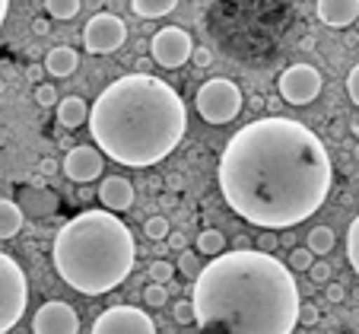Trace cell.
<instances>
[{
    "instance_id": "26",
    "label": "cell",
    "mask_w": 359,
    "mask_h": 334,
    "mask_svg": "<svg viewBox=\"0 0 359 334\" xmlns=\"http://www.w3.org/2000/svg\"><path fill=\"white\" fill-rule=\"evenodd\" d=\"M178 267H182L184 277L197 280V274L203 271V261H201V255H197V252H182V255H178Z\"/></svg>"
},
{
    "instance_id": "11",
    "label": "cell",
    "mask_w": 359,
    "mask_h": 334,
    "mask_svg": "<svg viewBox=\"0 0 359 334\" xmlns=\"http://www.w3.org/2000/svg\"><path fill=\"white\" fill-rule=\"evenodd\" d=\"M32 331L35 334H80V315L67 302L51 300L35 312Z\"/></svg>"
},
{
    "instance_id": "7",
    "label": "cell",
    "mask_w": 359,
    "mask_h": 334,
    "mask_svg": "<svg viewBox=\"0 0 359 334\" xmlns=\"http://www.w3.org/2000/svg\"><path fill=\"white\" fill-rule=\"evenodd\" d=\"M124 41H128V26H124V20L115 13H105V10L89 16L86 29H83V45H86V51H93V55H111Z\"/></svg>"
},
{
    "instance_id": "20",
    "label": "cell",
    "mask_w": 359,
    "mask_h": 334,
    "mask_svg": "<svg viewBox=\"0 0 359 334\" xmlns=\"http://www.w3.org/2000/svg\"><path fill=\"white\" fill-rule=\"evenodd\" d=\"M334 246H337V236H334L331 226H315V229H309V252L312 255H331Z\"/></svg>"
},
{
    "instance_id": "36",
    "label": "cell",
    "mask_w": 359,
    "mask_h": 334,
    "mask_svg": "<svg viewBox=\"0 0 359 334\" xmlns=\"http://www.w3.org/2000/svg\"><path fill=\"white\" fill-rule=\"evenodd\" d=\"M191 61H194L197 67H207V64L213 61V55L207 51V48H194V51H191Z\"/></svg>"
},
{
    "instance_id": "22",
    "label": "cell",
    "mask_w": 359,
    "mask_h": 334,
    "mask_svg": "<svg viewBox=\"0 0 359 334\" xmlns=\"http://www.w3.org/2000/svg\"><path fill=\"white\" fill-rule=\"evenodd\" d=\"M143 306H149V309H163V306H169V286L147 283V286H143Z\"/></svg>"
},
{
    "instance_id": "2",
    "label": "cell",
    "mask_w": 359,
    "mask_h": 334,
    "mask_svg": "<svg viewBox=\"0 0 359 334\" xmlns=\"http://www.w3.org/2000/svg\"><path fill=\"white\" fill-rule=\"evenodd\" d=\"M194 321L226 334H292L299 325V286L292 271L258 248H236L207 261L191 290Z\"/></svg>"
},
{
    "instance_id": "33",
    "label": "cell",
    "mask_w": 359,
    "mask_h": 334,
    "mask_svg": "<svg viewBox=\"0 0 359 334\" xmlns=\"http://www.w3.org/2000/svg\"><path fill=\"white\" fill-rule=\"evenodd\" d=\"M277 246H280V236H277V232H261V236H258V252L271 255Z\"/></svg>"
},
{
    "instance_id": "8",
    "label": "cell",
    "mask_w": 359,
    "mask_h": 334,
    "mask_svg": "<svg viewBox=\"0 0 359 334\" xmlns=\"http://www.w3.org/2000/svg\"><path fill=\"white\" fill-rule=\"evenodd\" d=\"M191 51H194V39L182 26H165L149 39V58L165 70H175L182 64H188Z\"/></svg>"
},
{
    "instance_id": "28",
    "label": "cell",
    "mask_w": 359,
    "mask_h": 334,
    "mask_svg": "<svg viewBox=\"0 0 359 334\" xmlns=\"http://www.w3.org/2000/svg\"><path fill=\"white\" fill-rule=\"evenodd\" d=\"M172 319H175L178 325H191V321H194V306H191V300H178L175 306H172Z\"/></svg>"
},
{
    "instance_id": "32",
    "label": "cell",
    "mask_w": 359,
    "mask_h": 334,
    "mask_svg": "<svg viewBox=\"0 0 359 334\" xmlns=\"http://www.w3.org/2000/svg\"><path fill=\"white\" fill-rule=\"evenodd\" d=\"M346 93H350V102L359 105V64L350 70V76H346Z\"/></svg>"
},
{
    "instance_id": "17",
    "label": "cell",
    "mask_w": 359,
    "mask_h": 334,
    "mask_svg": "<svg viewBox=\"0 0 359 334\" xmlns=\"http://www.w3.org/2000/svg\"><path fill=\"white\" fill-rule=\"evenodd\" d=\"M22 229V207L10 198H0V242L13 239Z\"/></svg>"
},
{
    "instance_id": "18",
    "label": "cell",
    "mask_w": 359,
    "mask_h": 334,
    "mask_svg": "<svg viewBox=\"0 0 359 334\" xmlns=\"http://www.w3.org/2000/svg\"><path fill=\"white\" fill-rule=\"evenodd\" d=\"M175 10V0H130V13L140 20H159Z\"/></svg>"
},
{
    "instance_id": "19",
    "label": "cell",
    "mask_w": 359,
    "mask_h": 334,
    "mask_svg": "<svg viewBox=\"0 0 359 334\" xmlns=\"http://www.w3.org/2000/svg\"><path fill=\"white\" fill-rule=\"evenodd\" d=\"M197 255H210V258H219L226 252V236L219 229H201L194 239Z\"/></svg>"
},
{
    "instance_id": "23",
    "label": "cell",
    "mask_w": 359,
    "mask_h": 334,
    "mask_svg": "<svg viewBox=\"0 0 359 334\" xmlns=\"http://www.w3.org/2000/svg\"><path fill=\"white\" fill-rule=\"evenodd\" d=\"M346 258H350V267L359 274V217L350 223L346 229Z\"/></svg>"
},
{
    "instance_id": "21",
    "label": "cell",
    "mask_w": 359,
    "mask_h": 334,
    "mask_svg": "<svg viewBox=\"0 0 359 334\" xmlns=\"http://www.w3.org/2000/svg\"><path fill=\"white\" fill-rule=\"evenodd\" d=\"M45 13L55 20H74L80 13V0H45Z\"/></svg>"
},
{
    "instance_id": "15",
    "label": "cell",
    "mask_w": 359,
    "mask_h": 334,
    "mask_svg": "<svg viewBox=\"0 0 359 334\" xmlns=\"http://www.w3.org/2000/svg\"><path fill=\"white\" fill-rule=\"evenodd\" d=\"M76 67H80V55L70 45H57L45 55V70L51 76H70Z\"/></svg>"
},
{
    "instance_id": "38",
    "label": "cell",
    "mask_w": 359,
    "mask_h": 334,
    "mask_svg": "<svg viewBox=\"0 0 359 334\" xmlns=\"http://www.w3.org/2000/svg\"><path fill=\"white\" fill-rule=\"evenodd\" d=\"M7 13H10V4H7V0H0V26H4V20H7Z\"/></svg>"
},
{
    "instance_id": "29",
    "label": "cell",
    "mask_w": 359,
    "mask_h": 334,
    "mask_svg": "<svg viewBox=\"0 0 359 334\" xmlns=\"http://www.w3.org/2000/svg\"><path fill=\"white\" fill-rule=\"evenodd\" d=\"M35 102H39L41 109H51V105L57 102L55 86H51V83H39V86H35Z\"/></svg>"
},
{
    "instance_id": "40",
    "label": "cell",
    "mask_w": 359,
    "mask_h": 334,
    "mask_svg": "<svg viewBox=\"0 0 359 334\" xmlns=\"http://www.w3.org/2000/svg\"><path fill=\"white\" fill-rule=\"evenodd\" d=\"M353 156H356V163H359V143H356V150H353Z\"/></svg>"
},
{
    "instance_id": "25",
    "label": "cell",
    "mask_w": 359,
    "mask_h": 334,
    "mask_svg": "<svg viewBox=\"0 0 359 334\" xmlns=\"http://www.w3.org/2000/svg\"><path fill=\"white\" fill-rule=\"evenodd\" d=\"M172 274H175V267H172L169 261H153V265H149V271H147V277H149V283L165 286L172 280Z\"/></svg>"
},
{
    "instance_id": "34",
    "label": "cell",
    "mask_w": 359,
    "mask_h": 334,
    "mask_svg": "<svg viewBox=\"0 0 359 334\" xmlns=\"http://www.w3.org/2000/svg\"><path fill=\"white\" fill-rule=\"evenodd\" d=\"M165 242H169V246H172V252H178V255H182V252H188V236H184V232H169V239H165Z\"/></svg>"
},
{
    "instance_id": "12",
    "label": "cell",
    "mask_w": 359,
    "mask_h": 334,
    "mask_svg": "<svg viewBox=\"0 0 359 334\" xmlns=\"http://www.w3.org/2000/svg\"><path fill=\"white\" fill-rule=\"evenodd\" d=\"M102 169H105L102 153L95 150V147H89V143H80V147H74V150L64 156V172H67V178L76 185H86V182H93V178H99Z\"/></svg>"
},
{
    "instance_id": "35",
    "label": "cell",
    "mask_w": 359,
    "mask_h": 334,
    "mask_svg": "<svg viewBox=\"0 0 359 334\" xmlns=\"http://www.w3.org/2000/svg\"><path fill=\"white\" fill-rule=\"evenodd\" d=\"M325 296H327V302H334V306H337V302L346 300V290L340 283H327L325 286Z\"/></svg>"
},
{
    "instance_id": "13",
    "label": "cell",
    "mask_w": 359,
    "mask_h": 334,
    "mask_svg": "<svg viewBox=\"0 0 359 334\" xmlns=\"http://www.w3.org/2000/svg\"><path fill=\"white\" fill-rule=\"evenodd\" d=\"M134 185L128 182L124 175H105L99 185V201L105 204L109 213H121V211H130L134 207Z\"/></svg>"
},
{
    "instance_id": "39",
    "label": "cell",
    "mask_w": 359,
    "mask_h": 334,
    "mask_svg": "<svg viewBox=\"0 0 359 334\" xmlns=\"http://www.w3.org/2000/svg\"><path fill=\"white\" fill-rule=\"evenodd\" d=\"M350 131H353V134H356V140H359V115L350 121Z\"/></svg>"
},
{
    "instance_id": "14",
    "label": "cell",
    "mask_w": 359,
    "mask_h": 334,
    "mask_svg": "<svg viewBox=\"0 0 359 334\" xmlns=\"http://www.w3.org/2000/svg\"><path fill=\"white\" fill-rule=\"evenodd\" d=\"M315 13H318V20L325 22V26L344 29L359 16V0H318Z\"/></svg>"
},
{
    "instance_id": "1",
    "label": "cell",
    "mask_w": 359,
    "mask_h": 334,
    "mask_svg": "<svg viewBox=\"0 0 359 334\" xmlns=\"http://www.w3.org/2000/svg\"><path fill=\"white\" fill-rule=\"evenodd\" d=\"M334 182L331 156L296 118H255L219 156V191L232 213L264 232L292 229L318 213Z\"/></svg>"
},
{
    "instance_id": "30",
    "label": "cell",
    "mask_w": 359,
    "mask_h": 334,
    "mask_svg": "<svg viewBox=\"0 0 359 334\" xmlns=\"http://www.w3.org/2000/svg\"><path fill=\"white\" fill-rule=\"evenodd\" d=\"M309 277H312L315 283H327V280H331V265H327V261H315V265L309 267Z\"/></svg>"
},
{
    "instance_id": "9",
    "label": "cell",
    "mask_w": 359,
    "mask_h": 334,
    "mask_svg": "<svg viewBox=\"0 0 359 334\" xmlns=\"http://www.w3.org/2000/svg\"><path fill=\"white\" fill-rule=\"evenodd\" d=\"M93 334H156V321L147 309L111 306L93 321Z\"/></svg>"
},
{
    "instance_id": "10",
    "label": "cell",
    "mask_w": 359,
    "mask_h": 334,
    "mask_svg": "<svg viewBox=\"0 0 359 334\" xmlns=\"http://www.w3.org/2000/svg\"><path fill=\"white\" fill-rule=\"evenodd\" d=\"M277 89L290 105H309L321 95V74L312 64H292L280 74Z\"/></svg>"
},
{
    "instance_id": "37",
    "label": "cell",
    "mask_w": 359,
    "mask_h": 334,
    "mask_svg": "<svg viewBox=\"0 0 359 334\" xmlns=\"http://www.w3.org/2000/svg\"><path fill=\"white\" fill-rule=\"evenodd\" d=\"M32 29H35V35H48V22L45 20H35Z\"/></svg>"
},
{
    "instance_id": "27",
    "label": "cell",
    "mask_w": 359,
    "mask_h": 334,
    "mask_svg": "<svg viewBox=\"0 0 359 334\" xmlns=\"http://www.w3.org/2000/svg\"><path fill=\"white\" fill-rule=\"evenodd\" d=\"M143 232L156 242V239H169L172 226H169V220H165V217H149L147 223H143Z\"/></svg>"
},
{
    "instance_id": "4",
    "label": "cell",
    "mask_w": 359,
    "mask_h": 334,
    "mask_svg": "<svg viewBox=\"0 0 359 334\" xmlns=\"http://www.w3.org/2000/svg\"><path fill=\"white\" fill-rule=\"evenodd\" d=\"M55 271L83 296H102L130 277L137 242L128 223L109 211H83L57 229L51 248Z\"/></svg>"
},
{
    "instance_id": "24",
    "label": "cell",
    "mask_w": 359,
    "mask_h": 334,
    "mask_svg": "<svg viewBox=\"0 0 359 334\" xmlns=\"http://www.w3.org/2000/svg\"><path fill=\"white\" fill-rule=\"evenodd\" d=\"M312 265H315V255L309 252L305 246H296L290 252V265H286V267H290V271H305V274H309V267H312Z\"/></svg>"
},
{
    "instance_id": "31",
    "label": "cell",
    "mask_w": 359,
    "mask_h": 334,
    "mask_svg": "<svg viewBox=\"0 0 359 334\" xmlns=\"http://www.w3.org/2000/svg\"><path fill=\"white\" fill-rule=\"evenodd\" d=\"M318 319H321V312L315 302H302V306H299V321H302V325H315Z\"/></svg>"
},
{
    "instance_id": "5",
    "label": "cell",
    "mask_w": 359,
    "mask_h": 334,
    "mask_svg": "<svg viewBox=\"0 0 359 334\" xmlns=\"http://www.w3.org/2000/svg\"><path fill=\"white\" fill-rule=\"evenodd\" d=\"M242 102L245 99H242L238 83L226 80V76H213V80H207L194 95L197 115H201L207 124H229L232 118H238Z\"/></svg>"
},
{
    "instance_id": "6",
    "label": "cell",
    "mask_w": 359,
    "mask_h": 334,
    "mask_svg": "<svg viewBox=\"0 0 359 334\" xmlns=\"http://www.w3.org/2000/svg\"><path fill=\"white\" fill-rule=\"evenodd\" d=\"M29 302V280L16 258L0 252V334L13 331L20 325Z\"/></svg>"
},
{
    "instance_id": "16",
    "label": "cell",
    "mask_w": 359,
    "mask_h": 334,
    "mask_svg": "<svg viewBox=\"0 0 359 334\" xmlns=\"http://www.w3.org/2000/svg\"><path fill=\"white\" fill-rule=\"evenodd\" d=\"M57 121H61V128H67V131L83 128V124L89 121V105L83 102L80 95H67V99L57 102Z\"/></svg>"
},
{
    "instance_id": "3",
    "label": "cell",
    "mask_w": 359,
    "mask_h": 334,
    "mask_svg": "<svg viewBox=\"0 0 359 334\" xmlns=\"http://www.w3.org/2000/svg\"><path fill=\"white\" fill-rule=\"evenodd\" d=\"M95 150L134 169L156 166L182 143L188 109L182 95L153 74H128L109 83L89 109Z\"/></svg>"
}]
</instances>
